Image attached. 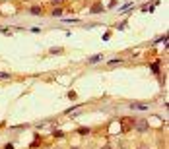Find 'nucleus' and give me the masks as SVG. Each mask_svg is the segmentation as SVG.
Returning <instances> with one entry per match:
<instances>
[{
  "mask_svg": "<svg viewBox=\"0 0 169 149\" xmlns=\"http://www.w3.org/2000/svg\"><path fill=\"white\" fill-rule=\"evenodd\" d=\"M148 128H150V126H148L146 120H138V124H136V130H138V132H146Z\"/></svg>",
  "mask_w": 169,
  "mask_h": 149,
  "instance_id": "1",
  "label": "nucleus"
},
{
  "mask_svg": "<svg viewBox=\"0 0 169 149\" xmlns=\"http://www.w3.org/2000/svg\"><path fill=\"white\" fill-rule=\"evenodd\" d=\"M130 108H132V110H146L148 105H144V103H132Z\"/></svg>",
  "mask_w": 169,
  "mask_h": 149,
  "instance_id": "2",
  "label": "nucleus"
},
{
  "mask_svg": "<svg viewBox=\"0 0 169 149\" xmlns=\"http://www.w3.org/2000/svg\"><path fill=\"white\" fill-rule=\"evenodd\" d=\"M99 60H103V54H95V56H91V58H88V62H90V64H97Z\"/></svg>",
  "mask_w": 169,
  "mask_h": 149,
  "instance_id": "3",
  "label": "nucleus"
},
{
  "mask_svg": "<svg viewBox=\"0 0 169 149\" xmlns=\"http://www.w3.org/2000/svg\"><path fill=\"white\" fill-rule=\"evenodd\" d=\"M29 12H31L33 16H41V14H43V6H33Z\"/></svg>",
  "mask_w": 169,
  "mask_h": 149,
  "instance_id": "4",
  "label": "nucleus"
},
{
  "mask_svg": "<svg viewBox=\"0 0 169 149\" xmlns=\"http://www.w3.org/2000/svg\"><path fill=\"white\" fill-rule=\"evenodd\" d=\"M53 16H55V18H60V16H62V10H60V8L53 10Z\"/></svg>",
  "mask_w": 169,
  "mask_h": 149,
  "instance_id": "5",
  "label": "nucleus"
},
{
  "mask_svg": "<svg viewBox=\"0 0 169 149\" xmlns=\"http://www.w3.org/2000/svg\"><path fill=\"white\" fill-rule=\"evenodd\" d=\"M78 134H82V136H86V134H90V130H88V128H80V130H78Z\"/></svg>",
  "mask_w": 169,
  "mask_h": 149,
  "instance_id": "6",
  "label": "nucleus"
},
{
  "mask_svg": "<svg viewBox=\"0 0 169 149\" xmlns=\"http://www.w3.org/2000/svg\"><path fill=\"white\" fill-rule=\"evenodd\" d=\"M8 77H10L8 72H0V79H8Z\"/></svg>",
  "mask_w": 169,
  "mask_h": 149,
  "instance_id": "7",
  "label": "nucleus"
},
{
  "mask_svg": "<svg viewBox=\"0 0 169 149\" xmlns=\"http://www.w3.org/2000/svg\"><path fill=\"white\" fill-rule=\"evenodd\" d=\"M152 70H154V72H158V70H159V62L154 64V66H152Z\"/></svg>",
  "mask_w": 169,
  "mask_h": 149,
  "instance_id": "8",
  "label": "nucleus"
},
{
  "mask_svg": "<svg viewBox=\"0 0 169 149\" xmlns=\"http://www.w3.org/2000/svg\"><path fill=\"white\" fill-rule=\"evenodd\" d=\"M60 2H62V0H53V4H60Z\"/></svg>",
  "mask_w": 169,
  "mask_h": 149,
  "instance_id": "9",
  "label": "nucleus"
},
{
  "mask_svg": "<svg viewBox=\"0 0 169 149\" xmlns=\"http://www.w3.org/2000/svg\"><path fill=\"white\" fill-rule=\"evenodd\" d=\"M103 149H111V147H109V145H105V147H103Z\"/></svg>",
  "mask_w": 169,
  "mask_h": 149,
  "instance_id": "10",
  "label": "nucleus"
},
{
  "mask_svg": "<svg viewBox=\"0 0 169 149\" xmlns=\"http://www.w3.org/2000/svg\"><path fill=\"white\" fill-rule=\"evenodd\" d=\"M74 149H78V147H74Z\"/></svg>",
  "mask_w": 169,
  "mask_h": 149,
  "instance_id": "11",
  "label": "nucleus"
}]
</instances>
